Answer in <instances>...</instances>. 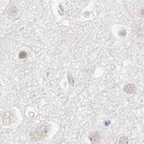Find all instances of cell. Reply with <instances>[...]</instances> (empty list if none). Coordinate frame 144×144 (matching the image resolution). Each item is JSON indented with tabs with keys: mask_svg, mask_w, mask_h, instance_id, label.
Wrapping results in <instances>:
<instances>
[{
	"mask_svg": "<svg viewBox=\"0 0 144 144\" xmlns=\"http://www.w3.org/2000/svg\"><path fill=\"white\" fill-rule=\"evenodd\" d=\"M124 90L128 94H133L137 91V87L133 84L126 85L124 87Z\"/></svg>",
	"mask_w": 144,
	"mask_h": 144,
	"instance_id": "cell-3",
	"label": "cell"
},
{
	"mask_svg": "<svg viewBox=\"0 0 144 144\" xmlns=\"http://www.w3.org/2000/svg\"><path fill=\"white\" fill-rule=\"evenodd\" d=\"M128 142V140L127 137H122L120 140V143H127Z\"/></svg>",
	"mask_w": 144,
	"mask_h": 144,
	"instance_id": "cell-4",
	"label": "cell"
},
{
	"mask_svg": "<svg viewBox=\"0 0 144 144\" xmlns=\"http://www.w3.org/2000/svg\"><path fill=\"white\" fill-rule=\"evenodd\" d=\"M89 139L90 140V141H91V142H92L93 143H98L100 139V133L98 132H95L93 133H92L90 135Z\"/></svg>",
	"mask_w": 144,
	"mask_h": 144,
	"instance_id": "cell-2",
	"label": "cell"
},
{
	"mask_svg": "<svg viewBox=\"0 0 144 144\" xmlns=\"http://www.w3.org/2000/svg\"><path fill=\"white\" fill-rule=\"evenodd\" d=\"M26 56H27V54H26V53L25 52H21L19 55L21 59H24V58L26 57Z\"/></svg>",
	"mask_w": 144,
	"mask_h": 144,
	"instance_id": "cell-5",
	"label": "cell"
},
{
	"mask_svg": "<svg viewBox=\"0 0 144 144\" xmlns=\"http://www.w3.org/2000/svg\"><path fill=\"white\" fill-rule=\"evenodd\" d=\"M48 130H49V128H48L46 126H41L40 127H39L36 129V132L38 135L42 137H44V135L46 134V133L48 132Z\"/></svg>",
	"mask_w": 144,
	"mask_h": 144,
	"instance_id": "cell-1",
	"label": "cell"
}]
</instances>
